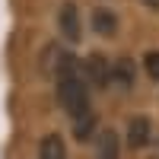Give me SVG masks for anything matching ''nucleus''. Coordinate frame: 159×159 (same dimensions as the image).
I'll list each match as a JSON object with an SVG mask.
<instances>
[{
	"label": "nucleus",
	"instance_id": "f257e3e1",
	"mask_svg": "<svg viewBox=\"0 0 159 159\" xmlns=\"http://www.w3.org/2000/svg\"><path fill=\"white\" fill-rule=\"evenodd\" d=\"M54 80H57V99L70 115L73 137L89 140L92 130H96V111H92V102H89V80L83 73V64L73 54H57Z\"/></svg>",
	"mask_w": 159,
	"mask_h": 159
},
{
	"label": "nucleus",
	"instance_id": "7ed1b4c3",
	"mask_svg": "<svg viewBox=\"0 0 159 159\" xmlns=\"http://www.w3.org/2000/svg\"><path fill=\"white\" fill-rule=\"evenodd\" d=\"M57 25H61V35L67 38V42H80V16H76V3H64L61 7V16H57Z\"/></svg>",
	"mask_w": 159,
	"mask_h": 159
},
{
	"label": "nucleus",
	"instance_id": "9d476101",
	"mask_svg": "<svg viewBox=\"0 0 159 159\" xmlns=\"http://www.w3.org/2000/svg\"><path fill=\"white\" fill-rule=\"evenodd\" d=\"M147 7H153V10H159V0H143Z\"/></svg>",
	"mask_w": 159,
	"mask_h": 159
},
{
	"label": "nucleus",
	"instance_id": "6e6552de",
	"mask_svg": "<svg viewBox=\"0 0 159 159\" xmlns=\"http://www.w3.org/2000/svg\"><path fill=\"white\" fill-rule=\"evenodd\" d=\"M111 80H115L118 86H124V89L134 83V70H130V61H118L115 67H111Z\"/></svg>",
	"mask_w": 159,
	"mask_h": 159
},
{
	"label": "nucleus",
	"instance_id": "0eeeda50",
	"mask_svg": "<svg viewBox=\"0 0 159 159\" xmlns=\"http://www.w3.org/2000/svg\"><path fill=\"white\" fill-rule=\"evenodd\" d=\"M92 29H96L99 35H111V32L118 29L115 13H111V10H96V13H92Z\"/></svg>",
	"mask_w": 159,
	"mask_h": 159
},
{
	"label": "nucleus",
	"instance_id": "f03ea898",
	"mask_svg": "<svg viewBox=\"0 0 159 159\" xmlns=\"http://www.w3.org/2000/svg\"><path fill=\"white\" fill-rule=\"evenodd\" d=\"M150 137H153V124H150V118L134 115V118L127 121V147L140 150V147H147V143H150Z\"/></svg>",
	"mask_w": 159,
	"mask_h": 159
},
{
	"label": "nucleus",
	"instance_id": "20e7f679",
	"mask_svg": "<svg viewBox=\"0 0 159 159\" xmlns=\"http://www.w3.org/2000/svg\"><path fill=\"white\" fill-rule=\"evenodd\" d=\"M83 73H86V80H89V83H99V86H108V83H111V67H108V61H105V57H99V54L86 57Z\"/></svg>",
	"mask_w": 159,
	"mask_h": 159
},
{
	"label": "nucleus",
	"instance_id": "39448f33",
	"mask_svg": "<svg viewBox=\"0 0 159 159\" xmlns=\"http://www.w3.org/2000/svg\"><path fill=\"white\" fill-rule=\"evenodd\" d=\"M121 156V140H118V130L105 127L96 137V159H118Z\"/></svg>",
	"mask_w": 159,
	"mask_h": 159
},
{
	"label": "nucleus",
	"instance_id": "423d86ee",
	"mask_svg": "<svg viewBox=\"0 0 159 159\" xmlns=\"http://www.w3.org/2000/svg\"><path fill=\"white\" fill-rule=\"evenodd\" d=\"M38 159H67V143L61 134H48L38 143Z\"/></svg>",
	"mask_w": 159,
	"mask_h": 159
},
{
	"label": "nucleus",
	"instance_id": "1a4fd4ad",
	"mask_svg": "<svg viewBox=\"0 0 159 159\" xmlns=\"http://www.w3.org/2000/svg\"><path fill=\"white\" fill-rule=\"evenodd\" d=\"M143 67H147L150 80H159V51H147L143 54Z\"/></svg>",
	"mask_w": 159,
	"mask_h": 159
}]
</instances>
